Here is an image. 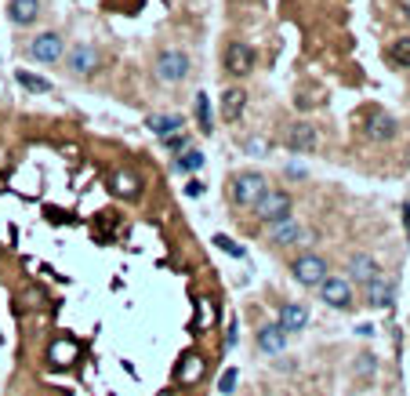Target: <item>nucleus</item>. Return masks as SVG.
Masks as SVG:
<instances>
[{"instance_id":"obj_1","label":"nucleus","mask_w":410,"mask_h":396,"mask_svg":"<svg viewBox=\"0 0 410 396\" xmlns=\"http://www.w3.org/2000/svg\"><path fill=\"white\" fill-rule=\"evenodd\" d=\"M265 190H269L265 175H258V171H240V175H232V182H229V200H232L236 207H254L258 197H262Z\"/></svg>"},{"instance_id":"obj_2","label":"nucleus","mask_w":410,"mask_h":396,"mask_svg":"<svg viewBox=\"0 0 410 396\" xmlns=\"http://www.w3.org/2000/svg\"><path fill=\"white\" fill-rule=\"evenodd\" d=\"M291 211H294V200H291L287 190H265L262 197H258V204H254V218L265 222V225L287 218Z\"/></svg>"},{"instance_id":"obj_3","label":"nucleus","mask_w":410,"mask_h":396,"mask_svg":"<svg viewBox=\"0 0 410 396\" xmlns=\"http://www.w3.org/2000/svg\"><path fill=\"white\" fill-rule=\"evenodd\" d=\"M312 233L301 222H294L291 215L279 218V222H269V244L272 247H291V244H309Z\"/></svg>"},{"instance_id":"obj_4","label":"nucleus","mask_w":410,"mask_h":396,"mask_svg":"<svg viewBox=\"0 0 410 396\" xmlns=\"http://www.w3.org/2000/svg\"><path fill=\"white\" fill-rule=\"evenodd\" d=\"M291 273H294V280L301 287H319V280L331 273V265H327V258H319V255H301V258H294Z\"/></svg>"},{"instance_id":"obj_5","label":"nucleus","mask_w":410,"mask_h":396,"mask_svg":"<svg viewBox=\"0 0 410 396\" xmlns=\"http://www.w3.org/2000/svg\"><path fill=\"white\" fill-rule=\"evenodd\" d=\"M319 298L327 302L331 309H349L352 305V280H345V277H323L319 280Z\"/></svg>"},{"instance_id":"obj_6","label":"nucleus","mask_w":410,"mask_h":396,"mask_svg":"<svg viewBox=\"0 0 410 396\" xmlns=\"http://www.w3.org/2000/svg\"><path fill=\"white\" fill-rule=\"evenodd\" d=\"M157 77L167 80V84H178V80L189 77V55L185 51H160L157 55Z\"/></svg>"},{"instance_id":"obj_7","label":"nucleus","mask_w":410,"mask_h":396,"mask_svg":"<svg viewBox=\"0 0 410 396\" xmlns=\"http://www.w3.org/2000/svg\"><path fill=\"white\" fill-rule=\"evenodd\" d=\"M26 55H29L33 62H58L62 55H66V44H62L58 33H40V37L29 40Z\"/></svg>"},{"instance_id":"obj_8","label":"nucleus","mask_w":410,"mask_h":396,"mask_svg":"<svg viewBox=\"0 0 410 396\" xmlns=\"http://www.w3.org/2000/svg\"><path fill=\"white\" fill-rule=\"evenodd\" d=\"M284 142H287L291 153H316L319 135H316V128H312L309 120H298V124H291V128H287Z\"/></svg>"},{"instance_id":"obj_9","label":"nucleus","mask_w":410,"mask_h":396,"mask_svg":"<svg viewBox=\"0 0 410 396\" xmlns=\"http://www.w3.org/2000/svg\"><path fill=\"white\" fill-rule=\"evenodd\" d=\"M396 120L388 117V113H381V110H371L366 113V120H363V135L366 138H374V142H388V138H396Z\"/></svg>"},{"instance_id":"obj_10","label":"nucleus","mask_w":410,"mask_h":396,"mask_svg":"<svg viewBox=\"0 0 410 396\" xmlns=\"http://www.w3.org/2000/svg\"><path fill=\"white\" fill-rule=\"evenodd\" d=\"M66 62H70V73L73 77H91L95 70H98V51L91 48V44H77V48H70V55H66Z\"/></svg>"},{"instance_id":"obj_11","label":"nucleus","mask_w":410,"mask_h":396,"mask_svg":"<svg viewBox=\"0 0 410 396\" xmlns=\"http://www.w3.org/2000/svg\"><path fill=\"white\" fill-rule=\"evenodd\" d=\"M254 66V51L244 44V40H232V44L225 48V70L229 77H247Z\"/></svg>"},{"instance_id":"obj_12","label":"nucleus","mask_w":410,"mask_h":396,"mask_svg":"<svg viewBox=\"0 0 410 396\" xmlns=\"http://www.w3.org/2000/svg\"><path fill=\"white\" fill-rule=\"evenodd\" d=\"M287 349V331L279 324H265L258 327V352L262 357H279V352Z\"/></svg>"},{"instance_id":"obj_13","label":"nucleus","mask_w":410,"mask_h":396,"mask_svg":"<svg viewBox=\"0 0 410 396\" xmlns=\"http://www.w3.org/2000/svg\"><path fill=\"white\" fill-rule=\"evenodd\" d=\"M80 360V342L77 338H55L51 345H48V364L51 367H73Z\"/></svg>"},{"instance_id":"obj_14","label":"nucleus","mask_w":410,"mask_h":396,"mask_svg":"<svg viewBox=\"0 0 410 396\" xmlns=\"http://www.w3.org/2000/svg\"><path fill=\"white\" fill-rule=\"evenodd\" d=\"M363 291H366V302H371L374 309H388V305H392V298H396V280L385 277V273H378Z\"/></svg>"},{"instance_id":"obj_15","label":"nucleus","mask_w":410,"mask_h":396,"mask_svg":"<svg viewBox=\"0 0 410 396\" xmlns=\"http://www.w3.org/2000/svg\"><path fill=\"white\" fill-rule=\"evenodd\" d=\"M204 374H207V364H204L200 352H185L175 367V385H197Z\"/></svg>"},{"instance_id":"obj_16","label":"nucleus","mask_w":410,"mask_h":396,"mask_svg":"<svg viewBox=\"0 0 410 396\" xmlns=\"http://www.w3.org/2000/svg\"><path fill=\"white\" fill-rule=\"evenodd\" d=\"M276 324L284 327L287 335H298V331H305V324H309V309L301 305V302H287L284 309H279V320Z\"/></svg>"},{"instance_id":"obj_17","label":"nucleus","mask_w":410,"mask_h":396,"mask_svg":"<svg viewBox=\"0 0 410 396\" xmlns=\"http://www.w3.org/2000/svg\"><path fill=\"white\" fill-rule=\"evenodd\" d=\"M110 190H113L117 197H127V200H135V197L142 193V178H138L135 171L120 168V171H113V178H110Z\"/></svg>"},{"instance_id":"obj_18","label":"nucleus","mask_w":410,"mask_h":396,"mask_svg":"<svg viewBox=\"0 0 410 396\" xmlns=\"http://www.w3.org/2000/svg\"><path fill=\"white\" fill-rule=\"evenodd\" d=\"M378 273H381V269H378V262H374L371 255H352V258H349V280H356L359 287H366Z\"/></svg>"},{"instance_id":"obj_19","label":"nucleus","mask_w":410,"mask_h":396,"mask_svg":"<svg viewBox=\"0 0 410 396\" xmlns=\"http://www.w3.org/2000/svg\"><path fill=\"white\" fill-rule=\"evenodd\" d=\"M244 110H247V91L244 88H229L222 95V120L225 124H236V120L244 117Z\"/></svg>"},{"instance_id":"obj_20","label":"nucleus","mask_w":410,"mask_h":396,"mask_svg":"<svg viewBox=\"0 0 410 396\" xmlns=\"http://www.w3.org/2000/svg\"><path fill=\"white\" fill-rule=\"evenodd\" d=\"M37 15H40V0H11V4H8V18L15 26L37 22Z\"/></svg>"},{"instance_id":"obj_21","label":"nucleus","mask_w":410,"mask_h":396,"mask_svg":"<svg viewBox=\"0 0 410 396\" xmlns=\"http://www.w3.org/2000/svg\"><path fill=\"white\" fill-rule=\"evenodd\" d=\"M149 128H153L160 138H167V135H175V131L185 128V117H178V113H157V117H149Z\"/></svg>"},{"instance_id":"obj_22","label":"nucleus","mask_w":410,"mask_h":396,"mask_svg":"<svg viewBox=\"0 0 410 396\" xmlns=\"http://www.w3.org/2000/svg\"><path fill=\"white\" fill-rule=\"evenodd\" d=\"M214 317H218V305H214L207 295H200V298H197V320H192V331H197V335H204V331L214 324Z\"/></svg>"},{"instance_id":"obj_23","label":"nucleus","mask_w":410,"mask_h":396,"mask_svg":"<svg viewBox=\"0 0 410 396\" xmlns=\"http://www.w3.org/2000/svg\"><path fill=\"white\" fill-rule=\"evenodd\" d=\"M15 77H18V84H22L26 91H37V95H48V91H51V80L37 77V73H26V70H18Z\"/></svg>"},{"instance_id":"obj_24","label":"nucleus","mask_w":410,"mask_h":396,"mask_svg":"<svg viewBox=\"0 0 410 396\" xmlns=\"http://www.w3.org/2000/svg\"><path fill=\"white\" fill-rule=\"evenodd\" d=\"M197 120H200V131H204V135H211V131H214V120H211V102H207V95H204V91L197 95Z\"/></svg>"},{"instance_id":"obj_25","label":"nucleus","mask_w":410,"mask_h":396,"mask_svg":"<svg viewBox=\"0 0 410 396\" xmlns=\"http://www.w3.org/2000/svg\"><path fill=\"white\" fill-rule=\"evenodd\" d=\"M388 58L396 62V66H410V37H399L392 48H388Z\"/></svg>"},{"instance_id":"obj_26","label":"nucleus","mask_w":410,"mask_h":396,"mask_svg":"<svg viewBox=\"0 0 410 396\" xmlns=\"http://www.w3.org/2000/svg\"><path fill=\"white\" fill-rule=\"evenodd\" d=\"M204 168V153L200 150H189L182 160H178V171H200Z\"/></svg>"},{"instance_id":"obj_27","label":"nucleus","mask_w":410,"mask_h":396,"mask_svg":"<svg viewBox=\"0 0 410 396\" xmlns=\"http://www.w3.org/2000/svg\"><path fill=\"white\" fill-rule=\"evenodd\" d=\"M214 244H218V247H222L225 255H232V258H244V247L236 244L232 237H225V233H214Z\"/></svg>"},{"instance_id":"obj_28","label":"nucleus","mask_w":410,"mask_h":396,"mask_svg":"<svg viewBox=\"0 0 410 396\" xmlns=\"http://www.w3.org/2000/svg\"><path fill=\"white\" fill-rule=\"evenodd\" d=\"M236 382H240V374H236V371L229 367V371H222V382H218V389H222L225 396H232V392H236Z\"/></svg>"},{"instance_id":"obj_29","label":"nucleus","mask_w":410,"mask_h":396,"mask_svg":"<svg viewBox=\"0 0 410 396\" xmlns=\"http://www.w3.org/2000/svg\"><path fill=\"white\" fill-rule=\"evenodd\" d=\"M244 150H251L254 157H262V153L269 150V145H265V138H247V142H244Z\"/></svg>"},{"instance_id":"obj_30","label":"nucleus","mask_w":410,"mask_h":396,"mask_svg":"<svg viewBox=\"0 0 410 396\" xmlns=\"http://www.w3.org/2000/svg\"><path fill=\"white\" fill-rule=\"evenodd\" d=\"M164 142H167V150H182V145H189V138H182L178 131H175V135H167Z\"/></svg>"},{"instance_id":"obj_31","label":"nucleus","mask_w":410,"mask_h":396,"mask_svg":"<svg viewBox=\"0 0 410 396\" xmlns=\"http://www.w3.org/2000/svg\"><path fill=\"white\" fill-rule=\"evenodd\" d=\"M225 345H236V320H229V331H225Z\"/></svg>"},{"instance_id":"obj_32","label":"nucleus","mask_w":410,"mask_h":396,"mask_svg":"<svg viewBox=\"0 0 410 396\" xmlns=\"http://www.w3.org/2000/svg\"><path fill=\"white\" fill-rule=\"evenodd\" d=\"M403 225H406V237H410V204L403 207Z\"/></svg>"},{"instance_id":"obj_33","label":"nucleus","mask_w":410,"mask_h":396,"mask_svg":"<svg viewBox=\"0 0 410 396\" xmlns=\"http://www.w3.org/2000/svg\"><path fill=\"white\" fill-rule=\"evenodd\" d=\"M403 8H406V18H410V0H403Z\"/></svg>"},{"instance_id":"obj_34","label":"nucleus","mask_w":410,"mask_h":396,"mask_svg":"<svg viewBox=\"0 0 410 396\" xmlns=\"http://www.w3.org/2000/svg\"><path fill=\"white\" fill-rule=\"evenodd\" d=\"M160 396H175V392H160Z\"/></svg>"}]
</instances>
